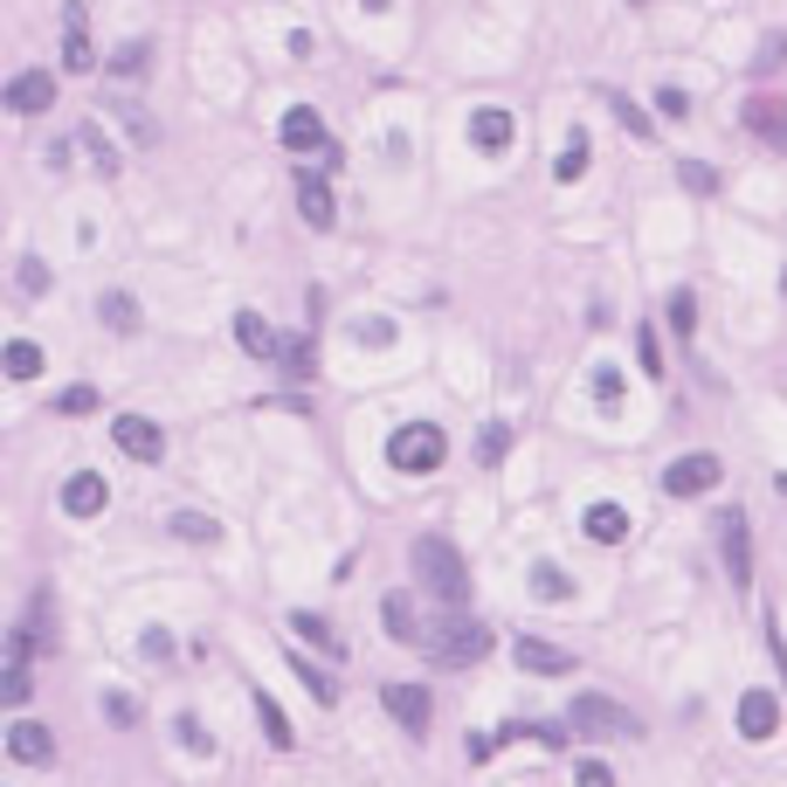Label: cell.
Instances as JSON below:
<instances>
[{"instance_id": "6da1fadb", "label": "cell", "mask_w": 787, "mask_h": 787, "mask_svg": "<svg viewBox=\"0 0 787 787\" xmlns=\"http://www.w3.org/2000/svg\"><path fill=\"white\" fill-rule=\"evenodd\" d=\"M414 573L429 581V594L442 601V608H463V594H470V573H463V560H456V546L450 539H414Z\"/></svg>"}, {"instance_id": "7a4b0ae2", "label": "cell", "mask_w": 787, "mask_h": 787, "mask_svg": "<svg viewBox=\"0 0 787 787\" xmlns=\"http://www.w3.org/2000/svg\"><path fill=\"white\" fill-rule=\"evenodd\" d=\"M442 456H450V435H442L435 422H408V429H394V442H387V463L408 470V477L442 470Z\"/></svg>"}, {"instance_id": "3957f363", "label": "cell", "mask_w": 787, "mask_h": 787, "mask_svg": "<svg viewBox=\"0 0 787 787\" xmlns=\"http://www.w3.org/2000/svg\"><path fill=\"white\" fill-rule=\"evenodd\" d=\"M567 725H573V732H587V740H608V732H636V719H628L615 698H601V691H581V698H573Z\"/></svg>"}, {"instance_id": "277c9868", "label": "cell", "mask_w": 787, "mask_h": 787, "mask_svg": "<svg viewBox=\"0 0 787 787\" xmlns=\"http://www.w3.org/2000/svg\"><path fill=\"white\" fill-rule=\"evenodd\" d=\"M48 104H56V76L48 69H21V76L0 84V111H14V118H35Z\"/></svg>"}, {"instance_id": "5b68a950", "label": "cell", "mask_w": 787, "mask_h": 787, "mask_svg": "<svg viewBox=\"0 0 787 787\" xmlns=\"http://www.w3.org/2000/svg\"><path fill=\"white\" fill-rule=\"evenodd\" d=\"M111 442H118L131 463H160V456H166V435H160L152 414H118V422H111Z\"/></svg>"}, {"instance_id": "8992f818", "label": "cell", "mask_w": 787, "mask_h": 787, "mask_svg": "<svg viewBox=\"0 0 787 787\" xmlns=\"http://www.w3.org/2000/svg\"><path fill=\"white\" fill-rule=\"evenodd\" d=\"M283 145H291V152H325V166L338 160V145L325 139V118L319 111H311V104H291V111H283Z\"/></svg>"}, {"instance_id": "52a82bcc", "label": "cell", "mask_w": 787, "mask_h": 787, "mask_svg": "<svg viewBox=\"0 0 787 787\" xmlns=\"http://www.w3.org/2000/svg\"><path fill=\"white\" fill-rule=\"evenodd\" d=\"M719 477H725L719 456H677V463L664 470V490H670V497H704V490H719Z\"/></svg>"}, {"instance_id": "ba28073f", "label": "cell", "mask_w": 787, "mask_h": 787, "mask_svg": "<svg viewBox=\"0 0 787 787\" xmlns=\"http://www.w3.org/2000/svg\"><path fill=\"white\" fill-rule=\"evenodd\" d=\"M380 704H387V719L408 725V732H429V719H435V698L422 684H380Z\"/></svg>"}, {"instance_id": "9c48e42d", "label": "cell", "mask_w": 787, "mask_h": 787, "mask_svg": "<svg viewBox=\"0 0 787 787\" xmlns=\"http://www.w3.org/2000/svg\"><path fill=\"white\" fill-rule=\"evenodd\" d=\"M63 69L69 76H90L97 56H90V21H84V0H69L63 8Z\"/></svg>"}, {"instance_id": "30bf717a", "label": "cell", "mask_w": 787, "mask_h": 787, "mask_svg": "<svg viewBox=\"0 0 787 787\" xmlns=\"http://www.w3.org/2000/svg\"><path fill=\"white\" fill-rule=\"evenodd\" d=\"M719 546H725V573H732V587H746V581H753V539H746V518H740V511H725V518H719Z\"/></svg>"}, {"instance_id": "8fae6325", "label": "cell", "mask_w": 787, "mask_h": 787, "mask_svg": "<svg viewBox=\"0 0 787 787\" xmlns=\"http://www.w3.org/2000/svg\"><path fill=\"white\" fill-rule=\"evenodd\" d=\"M484 649H490V628H484V622H463V615H456V628H450V636L435 643V664H477Z\"/></svg>"}, {"instance_id": "7c38bea8", "label": "cell", "mask_w": 787, "mask_h": 787, "mask_svg": "<svg viewBox=\"0 0 787 787\" xmlns=\"http://www.w3.org/2000/svg\"><path fill=\"white\" fill-rule=\"evenodd\" d=\"M104 505H111V484H104L97 470H76V477L63 484V511L69 518H97Z\"/></svg>"}, {"instance_id": "4fadbf2b", "label": "cell", "mask_w": 787, "mask_h": 787, "mask_svg": "<svg viewBox=\"0 0 787 787\" xmlns=\"http://www.w3.org/2000/svg\"><path fill=\"white\" fill-rule=\"evenodd\" d=\"M511 131H518V125H511L505 104H484V111H470V139H477V152H490V160L511 145Z\"/></svg>"}, {"instance_id": "5bb4252c", "label": "cell", "mask_w": 787, "mask_h": 787, "mask_svg": "<svg viewBox=\"0 0 787 787\" xmlns=\"http://www.w3.org/2000/svg\"><path fill=\"white\" fill-rule=\"evenodd\" d=\"M298 215H304L311 228H332V222H338V201H332V187H325V173H298Z\"/></svg>"}, {"instance_id": "9a60e30c", "label": "cell", "mask_w": 787, "mask_h": 787, "mask_svg": "<svg viewBox=\"0 0 787 787\" xmlns=\"http://www.w3.org/2000/svg\"><path fill=\"white\" fill-rule=\"evenodd\" d=\"M511 656H518V670H532V677H567L573 670V656L553 649V643H539V636H518Z\"/></svg>"}, {"instance_id": "2e32d148", "label": "cell", "mask_w": 787, "mask_h": 787, "mask_svg": "<svg viewBox=\"0 0 787 787\" xmlns=\"http://www.w3.org/2000/svg\"><path fill=\"white\" fill-rule=\"evenodd\" d=\"M8 753L21 759V767H48V759H56V740H48V725H35V719H21V725L8 732Z\"/></svg>"}, {"instance_id": "e0dca14e", "label": "cell", "mask_w": 787, "mask_h": 787, "mask_svg": "<svg viewBox=\"0 0 787 787\" xmlns=\"http://www.w3.org/2000/svg\"><path fill=\"white\" fill-rule=\"evenodd\" d=\"M774 725H780L774 691H740V732L746 740H774Z\"/></svg>"}, {"instance_id": "ac0fdd59", "label": "cell", "mask_w": 787, "mask_h": 787, "mask_svg": "<svg viewBox=\"0 0 787 787\" xmlns=\"http://www.w3.org/2000/svg\"><path fill=\"white\" fill-rule=\"evenodd\" d=\"M746 131H759L774 152H787V104H774V97H753L746 104Z\"/></svg>"}, {"instance_id": "d6986e66", "label": "cell", "mask_w": 787, "mask_h": 787, "mask_svg": "<svg viewBox=\"0 0 787 787\" xmlns=\"http://www.w3.org/2000/svg\"><path fill=\"white\" fill-rule=\"evenodd\" d=\"M587 539H594V546H622V539H628V511L608 505V497L587 505Z\"/></svg>"}, {"instance_id": "ffe728a7", "label": "cell", "mask_w": 787, "mask_h": 787, "mask_svg": "<svg viewBox=\"0 0 787 787\" xmlns=\"http://www.w3.org/2000/svg\"><path fill=\"white\" fill-rule=\"evenodd\" d=\"M42 366H48V353L35 346V338H8V353H0V374L8 380H35Z\"/></svg>"}, {"instance_id": "44dd1931", "label": "cell", "mask_w": 787, "mask_h": 787, "mask_svg": "<svg viewBox=\"0 0 787 787\" xmlns=\"http://www.w3.org/2000/svg\"><path fill=\"white\" fill-rule=\"evenodd\" d=\"M587 160H594V145H587V131L573 125V131H567V145H560V160H553V180H567V187H573V180L587 173Z\"/></svg>"}, {"instance_id": "7402d4cb", "label": "cell", "mask_w": 787, "mask_h": 787, "mask_svg": "<svg viewBox=\"0 0 787 787\" xmlns=\"http://www.w3.org/2000/svg\"><path fill=\"white\" fill-rule=\"evenodd\" d=\"M235 338H242L249 359H277V332L256 319V311H235Z\"/></svg>"}, {"instance_id": "603a6c76", "label": "cell", "mask_w": 787, "mask_h": 787, "mask_svg": "<svg viewBox=\"0 0 787 787\" xmlns=\"http://www.w3.org/2000/svg\"><path fill=\"white\" fill-rule=\"evenodd\" d=\"M380 622H387V636H394V643H422V622H414L408 594H387V601H380Z\"/></svg>"}, {"instance_id": "cb8c5ba5", "label": "cell", "mask_w": 787, "mask_h": 787, "mask_svg": "<svg viewBox=\"0 0 787 787\" xmlns=\"http://www.w3.org/2000/svg\"><path fill=\"white\" fill-rule=\"evenodd\" d=\"M256 719H262V740H270V746H291V740H298L291 719L277 712V698H270V691H256Z\"/></svg>"}, {"instance_id": "d4e9b609", "label": "cell", "mask_w": 787, "mask_h": 787, "mask_svg": "<svg viewBox=\"0 0 787 787\" xmlns=\"http://www.w3.org/2000/svg\"><path fill=\"white\" fill-rule=\"evenodd\" d=\"M532 594H539V601H573V581H567L553 560H539V567H532Z\"/></svg>"}, {"instance_id": "484cf974", "label": "cell", "mask_w": 787, "mask_h": 787, "mask_svg": "<svg viewBox=\"0 0 787 787\" xmlns=\"http://www.w3.org/2000/svg\"><path fill=\"white\" fill-rule=\"evenodd\" d=\"M173 539H194V546H215V539H222V525H215V518H201V511H173Z\"/></svg>"}, {"instance_id": "4316f807", "label": "cell", "mask_w": 787, "mask_h": 787, "mask_svg": "<svg viewBox=\"0 0 787 787\" xmlns=\"http://www.w3.org/2000/svg\"><path fill=\"white\" fill-rule=\"evenodd\" d=\"M35 698V677L21 664H0V704H29Z\"/></svg>"}, {"instance_id": "83f0119b", "label": "cell", "mask_w": 787, "mask_h": 787, "mask_svg": "<svg viewBox=\"0 0 787 787\" xmlns=\"http://www.w3.org/2000/svg\"><path fill=\"white\" fill-rule=\"evenodd\" d=\"M104 325H111V332H125V338H131V332H139V304H131L125 291H111V298H104Z\"/></svg>"}, {"instance_id": "f1b7e54d", "label": "cell", "mask_w": 787, "mask_h": 787, "mask_svg": "<svg viewBox=\"0 0 787 787\" xmlns=\"http://www.w3.org/2000/svg\"><path fill=\"white\" fill-rule=\"evenodd\" d=\"M291 670L304 677V691H311V698H319V704H338V684H332V677H325L319 664H304V656H291Z\"/></svg>"}, {"instance_id": "f546056e", "label": "cell", "mask_w": 787, "mask_h": 787, "mask_svg": "<svg viewBox=\"0 0 787 787\" xmlns=\"http://www.w3.org/2000/svg\"><path fill=\"white\" fill-rule=\"evenodd\" d=\"M664 319H670V332H677V338H691V325H698V298H691V291H677Z\"/></svg>"}, {"instance_id": "4dcf8cb0", "label": "cell", "mask_w": 787, "mask_h": 787, "mask_svg": "<svg viewBox=\"0 0 787 787\" xmlns=\"http://www.w3.org/2000/svg\"><path fill=\"white\" fill-rule=\"evenodd\" d=\"M56 414H97V387H84V380L63 387V394H56Z\"/></svg>"}, {"instance_id": "1f68e13d", "label": "cell", "mask_w": 787, "mask_h": 787, "mask_svg": "<svg viewBox=\"0 0 787 787\" xmlns=\"http://www.w3.org/2000/svg\"><path fill=\"white\" fill-rule=\"evenodd\" d=\"M505 450H511V429H505V422H490V429L477 435V463H505Z\"/></svg>"}, {"instance_id": "d6a6232c", "label": "cell", "mask_w": 787, "mask_h": 787, "mask_svg": "<svg viewBox=\"0 0 787 787\" xmlns=\"http://www.w3.org/2000/svg\"><path fill=\"white\" fill-rule=\"evenodd\" d=\"M291 628H298L304 643H319V649H338V636H332V622H325V615H291Z\"/></svg>"}, {"instance_id": "836d02e7", "label": "cell", "mask_w": 787, "mask_h": 787, "mask_svg": "<svg viewBox=\"0 0 787 787\" xmlns=\"http://www.w3.org/2000/svg\"><path fill=\"white\" fill-rule=\"evenodd\" d=\"M594 401L608 408V414L622 408V374H615V366H594Z\"/></svg>"}, {"instance_id": "e575fe53", "label": "cell", "mask_w": 787, "mask_h": 787, "mask_svg": "<svg viewBox=\"0 0 787 787\" xmlns=\"http://www.w3.org/2000/svg\"><path fill=\"white\" fill-rule=\"evenodd\" d=\"M677 173H684V187H691V194H719V173L704 166V160H684Z\"/></svg>"}, {"instance_id": "d590c367", "label": "cell", "mask_w": 787, "mask_h": 787, "mask_svg": "<svg viewBox=\"0 0 787 787\" xmlns=\"http://www.w3.org/2000/svg\"><path fill=\"white\" fill-rule=\"evenodd\" d=\"M173 732H180V746H187V753H215V740H207L201 719H173Z\"/></svg>"}, {"instance_id": "8d00e7d4", "label": "cell", "mask_w": 787, "mask_h": 787, "mask_svg": "<svg viewBox=\"0 0 787 787\" xmlns=\"http://www.w3.org/2000/svg\"><path fill=\"white\" fill-rule=\"evenodd\" d=\"M139 69H145V42H125L111 56V76H139Z\"/></svg>"}, {"instance_id": "74e56055", "label": "cell", "mask_w": 787, "mask_h": 787, "mask_svg": "<svg viewBox=\"0 0 787 787\" xmlns=\"http://www.w3.org/2000/svg\"><path fill=\"white\" fill-rule=\"evenodd\" d=\"M277 359H283V366H291V374L304 380V374H311V338H291V346H277Z\"/></svg>"}, {"instance_id": "f35d334b", "label": "cell", "mask_w": 787, "mask_h": 787, "mask_svg": "<svg viewBox=\"0 0 787 787\" xmlns=\"http://www.w3.org/2000/svg\"><path fill=\"white\" fill-rule=\"evenodd\" d=\"M656 111H664V118H691V97L677 84H664V90H656Z\"/></svg>"}, {"instance_id": "ab89813d", "label": "cell", "mask_w": 787, "mask_h": 787, "mask_svg": "<svg viewBox=\"0 0 787 787\" xmlns=\"http://www.w3.org/2000/svg\"><path fill=\"white\" fill-rule=\"evenodd\" d=\"M104 719H111V725H139V704H131L125 691H111V698H104Z\"/></svg>"}, {"instance_id": "60d3db41", "label": "cell", "mask_w": 787, "mask_h": 787, "mask_svg": "<svg viewBox=\"0 0 787 787\" xmlns=\"http://www.w3.org/2000/svg\"><path fill=\"white\" fill-rule=\"evenodd\" d=\"M42 291H48V270L29 256V262H21V298H42Z\"/></svg>"}, {"instance_id": "b9f144b4", "label": "cell", "mask_w": 787, "mask_h": 787, "mask_svg": "<svg viewBox=\"0 0 787 787\" xmlns=\"http://www.w3.org/2000/svg\"><path fill=\"white\" fill-rule=\"evenodd\" d=\"M615 111H622V125L636 131V139H649V131H656V118H643V111H636V104H628V97H615Z\"/></svg>"}, {"instance_id": "7bdbcfd3", "label": "cell", "mask_w": 787, "mask_h": 787, "mask_svg": "<svg viewBox=\"0 0 787 787\" xmlns=\"http://www.w3.org/2000/svg\"><path fill=\"white\" fill-rule=\"evenodd\" d=\"M359 346H394V325L387 319H366L359 325Z\"/></svg>"}, {"instance_id": "ee69618b", "label": "cell", "mask_w": 787, "mask_h": 787, "mask_svg": "<svg viewBox=\"0 0 787 787\" xmlns=\"http://www.w3.org/2000/svg\"><path fill=\"white\" fill-rule=\"evenodd\" d=\"M573 780H581V787H615V774L601 767V759H581V774H573Z\"/></svg>"}, {"instance_id": "f6af8a7d", "label": "cell", "mask_w": 787, "mask_h": 787, "mask_svg": "<svg viewBox=\"0 0 787 787\" xmlns=\"http://www.w3.org/2000/svg\"><path fill=\"white\" fill-rule=\"evenodd\" d=\"M636 353H643V374H664V346H656V332H643Z\"/></svg>"}, {"instance_id": "bcb514c9", "label": "cell", "mask_w": 787, "mask_h": 787, "mask_svg": "<svg viewBox=\"0 0 787 787\" xmlns=\"http://www.w3.org/2000/svg\"><path fill=\"white\" fill-rule=\"evenodd\" d=\"M145 656H173V636H166V628H145Z\"/></svg>"}, {"instance_id": "7dc6e473", "label": "cell", "mask_w": 787, "mask_h": 787, "mask_svg": "<svg viewBox=\"0 0 787 787\" xmlns=\"http://www.w3.org/2000/svg\"><path fill=\"white\" fill-rule=\"evenodd\" d=\"M780 490H787V477H780Z\"/></svg>"}]
</instances>
